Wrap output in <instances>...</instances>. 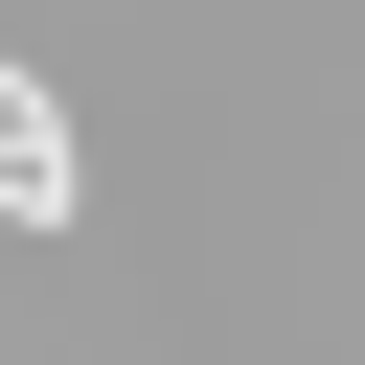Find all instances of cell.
<instances>
[{
  "label": "cell",
  "mask_w": 365,
  "mask_h": 365,
  "mask_svg": "<svg viewBox=\"0 0 365 365\" xmlns=\"http://www.w3.org/2000/svg\"><path fill=\"white\" fill-rule=\"evenodd\" d=\"M91 182H68V114L23 91V46H0V228H68Z\"/></svg>",
  "instance_id": "obj_1"
}]
</instances>
